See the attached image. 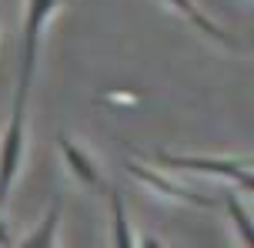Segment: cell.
Returning <instances> with one entry per match:
<instances>
[{"label":"cell","mask_w":254,"mask_h":248,"mask_svg":"<svg viewBox=\"0 0 254 248\" xmlns=\"http://www.w3.org/2000/svg\"><path fill=\"white\" fill-rule=\"evenodd\" d=\"M64 0H27L24 13V44H20V71H17V87H13L10 111L13 114H27V97H30V84L37 74V47L44 24L51 20V13L61 7Z\"/></svg>","instance_id":"6da1fadb"},{"label":"cell","mask_w":254,"mask_h":248,"mask_svg":"<svg viewBox=\"0 0 254 248\" xmlns=\"http://www.w3.org/2000/svg\"><path fill=\"white\" fill-rule=\"evenodd\" d=\"M154 161H161L174 171H197V174H211V178H228L241 191H251L254 178L248 161L238 158H194V155H171V151H154Z\"/></svg>","instance_id":"7a4b0ae2"},{"label":"cell","mask_w":254,"mask_h":248,"mask_svg":"<svg viewBox=\"0 0 254 248\" xmlns=\"http://www.w3.org/2000/svg\"><path fill=\"white\" fill-rule=\"evenodd\" d=\"M127 171L137 178V181H144L147 188H154L157 195H167L174 198V201H181V205H197V208H214V198L207 195H197V191H190V188H181V184L167 181V178H161V174H154L151 168H144V165H137V161H127Z\"/></svg>","instance_id":"3957f363"},{"label":"cell","mask_w":254,"mask_h":248,"mask_svg":"<svg viewBox=\"0 0 254 248\" xmlns=\"http://www.w3.org/2000/svg\"><path fill=\"white\" fill-rule=\"evenodd\" d=\"M57 148H61V158L64 165L70 168V174H74L80 184H87V188H104L101 181V171H97V165L90 161V155L84 151V148H77L67 134H57Z\"/></svg>","instance_id":"277c9868"},{"label":"cell","mask_w":254,"mask_h":248,"mask_svg":"<svg viewBox=\"0 0 254 248\" xmlns=\"http://www.w3.org/2000/svg\"><path fill=\"white\" fill-rule=\"evenodd\" d=\"M61 218H64V198H61V195H54V201H51V208H47V215L40 218V225L34 228V232H27V235L17 242V248H57Z\"/></svg>","instance_id":"5b68a950"},{"label":"cell","mask_w":254,"mask_h":248,"mask_svg":"<svg viewBox=\"0 0 254 248\" xmlns=\"http://www.w3.org/2000/svg\"><path fill=\"white\" fill-rule=\"evenodd\" d=\"M164 3H167V7H174V10H178L181 17H188L190 24H194L197 30H201V34H207V37L221 40V44H228V47H238V40L231 37L228 30H221V27H217L214 20L207 17V13H201V10H197V3H194V0H164Z\"/></svg>","instance_id":"8992f818"},{"label":"cell","mask_w":254,"mask_h":248,"mask_svg":"<svg viewBox=\"0 0 254 248\" xmlns=\"http://www.w3.org/2000/svg\"><path fill=\"white\" fill-rule=\"evenodd\" d=\"M111 242H114V248H137L134 245V228L127 222L124 198L117 188H111Z\"/></svg>","instance_id":"52a82bcc"},{"label":"cell","mask_w":254,"mask_h":248,"mask_svg":"<svg viewBox=\"0 0 254 248\" xmlns=\"http://www.w3.org/2000/svg\"><path fill=\"white\" fill-rule=\"evenodd\" d=\"M224 208H228L231 222H234V232H238V238H241V245H244V248H254L251 215H248V208L238 201V195H224Z\"/></svg>","instance_id":"ba28073f"},{"label":"cell","mask_w":254,"mask_h":248,"mask_svg":"<svg viewBox=\"0 0 254 248\" xmlns=\"http://www.w3.org/2000/svg\"><path fill=\"white\" fill-rule=\"evenodd\" d=\"M13 242H10V228H7V222L0 218V248H10Z\"/></svg>","instance_id":"9c48e42d"},{"label":"cell","mask_w":254,"mask_h":248,"mask_svg":"<svg viewBox=\"0 0 254 248\" xmlns=\"http://www.w3.org/2000/svg\"><path fill=\"white\" fill-rule=\"evenodd\" d=\"M137 248H167V245H164V242H157L154 235H144V238L137 242Z\"/></svg>","instance_id":"30bf717a"}]
</instances>
